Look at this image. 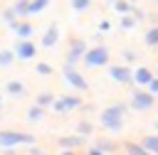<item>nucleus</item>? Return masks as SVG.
Listing matches in <instances>:
<instances>
[{
  "label": "nucleus",
  "instance_id": "nucleus-1",
  "mask_svg": "<svg viewBox=\"0 0 158 155\" xmlns=\"http://www.w3.org/2000/svg\"><path fill=\"white\" fill-rule=\"evenodd\" d=\"M131 106H123V103H111L109 108H104L101 111V116H99V121H101V125L104 128H109V130H121L123 128V123H126V111H128Z\"/></svg>",
  "mask_w": 158,
  "mask_h": 155
},
{
  "label": "nucleus",
  "instance_id": "nucleus-2",
  "mask_svg": "<svg viewBox=\"0 0 158 155\" xmlns=\"http://www.w3.org/2000/svg\"><path fill=\"white\" fill-rule=\"evenodd\" d=\"M17 145H35V135L22 130H0V148H17Z\"/></svg>",
  "mask_w": 158,
  "mask_h": 155
},
{
  "label": "nucleus",
  "instance_id": "nucleus-3",
  "mask_svg": "<svg viewBox=\"0 0 158 155\" xmlns=\"http://www.w3.org/2000/svg\"><path fill=\"white\" fill-rule=\"evenodd\" d=\"M84 64H86L89 69L106 66V64H109V49H106L104 44H96V47L86 49V54H84Z\"/></svg>",
  "mask_w": 158,
  "mask_h": 155
},
{
  "label": "nucleus",
  "instance_id": "nucleus-4",
  "mask_svg": "<svg viewBox=\"0 0 158 155\" xmlns=\"http://www.w3.org/2000/svg\"><path fill=\"white\" fill-rule=\"evenodd\" d=\"M153 98H156V93H151L148 89H131V103L128 106L133 111H151Z\"/></svg>",
  "mask_w": 158,
  "mask_h": 155
},
{
  "label": "nucleus",
  "instance_id": "nucleus-5",
  "mask_svg": "<svg viewBox=\"0 0 158 155\" xmlns=\"http://www.w3.org/2000/svg\"><path fill=\"white\" fill-rule=\"evenodd\" d=\"M62 76L67 79L69 86H74V89H79V91H86V89H89L86 79H84V76L79 74V69H77V64H69V62H67V64L62 66Z\"/></svg>",
  "mask_w": 158,
  "mask_h": 155
},
{
  "label": "nucleus",
  "instance_id": "nucleus-6",
  "mask_svg": "<svg viewBox=\"0 0 158 155\" xmlns=\"http://www.w3.org/2000/svg\"><path fill=\"white\" fill-rule=\"evenodd\" d=\"M109 76H111L114 81L123 84V86L133 84V69L126 66V64H114V66H109Z\"/></svg>",
  "mask_w": 158,
  "mask_h": 155
},
{
  "label": "nucleus",
  "instance_id": "nucleus-7",
  "mask_svg": "<svg viewBox=\"0 0 158 155\" xmlns=\"http://www.w3.org/2000/svg\"><path fill=\"white\" fill-rule=\"evenodd\" d=\"M86 42L84 39H72V44H69V52H67V62L69 64H79V62H84V54H86Z\"/></svg>",
  "mask_w": 158,
  "mask_h": 155
},
{
  "label": "nucleus",
  "instance_id": "nucleus-8",
  "mask_svg": "<svg viewBox=\"0 0 158 155\" xmlns=\"http://www.w3.org/2000/svg\"><path fill=\"white\" fill-rule=\"evenodd\" d=\"M72 108H81L79 96H57L54 103H52V111H57V113H67Z\"/></svg>",
  "mask_w": 158,
  "mask_h": 155
},
{
  "label": "nucleus",
  "instance_id": "nucleus-9",
  "mask_svg": "<svg viewBox=\"0 0 158 155\" xmlns=\"http://www.w3.org/2000/svg\"><path fill=\"white\" fill-rule=\"evenodd\" d=\"M57 42H59V25H57V22H52V25L44 30V34H42V42H40V44H42L44 49H52Z\"/></svg>",
  "mask_w": 158,
  "mask_h": 155
},
{
  "label": "nucleus",
  "instance_id": "nucleus-10",
  "mask_svg": "<svg viewBox=\"0 0 158 155\" xmlns=\"http://www.w3.org/2000/svg\"><path fill=\"white\" fill-rule=\"evenodd\" d=\"M15 54H17V59H32L35 54H37V47L30 42V39H20L17 44H15Z\"/></svg>",
  "mask_w": 158,
  "mask_h": 155
},
{
  "label": "nucleus",
  "instance_id": "nucleus-11",
  "mask_svg": "<svg viewBox=\"0 0 158 155\" xmlns=\"http://www.w3.org/2000/svg\"><path fill=\"white\" fill-rule=\"evenodd\" d=\"M10 30L15 32V37H17V39H30L35 27H32L30 22H22V20H17V22H12V25H10Z\"/></svg>",
  "mask_w": 158,
  "mask_h": 155
},
{
  "label": "nucleus",
  "instance_id": "nucleus-12",
  "mask_svg": "<svg viewBox=\"0 0 158 155\" xmlns=\"http://www.w3.org/2000/svg\"><path fill=\"white\" fill-rule=\"evenodd\" d=\"M153 76H156V74H153L148 66H138V69H133V84H136V86H148Z\"/></svg>",
  "mask_w": 158,
  "mask_h": 155
},
{
  "label": "nucleus",
  "instance_id": "nucleus-13",
  "mask_svg": "<svg viewBox=\"0 0 158 155\" xmlns=\"http://www.w3.org/2000/svg\"><path fill=\"white\" fill-rule=\"evenodd\" d=\"M84 138L86 135H64V138H59V148H72V150H77V148H81L84 145Z\"/></svg>",
  "mask_w": 158,
  "mask_h": 155
},
{
  "label": "nucleus",
  "instance_id": "nucleus-14",
  "mask_svg": "<svg viewBox=\"0 0 158 155\" xmlns=\"http://www.w3.org/2000/svg\"><path fill=\"white\" fill-rule=\"evenodd\" d=\"M123 148H126V153H128V155H153L143 143H141V145H138V143H126Z\"/></svg>",
  "mask_w": 158,
  "mask_h": 155
},
{
  "label": "nucleus",
  "instance_id": "nucleus-15",
  "mask_svg": "<svg viewBox=\"0 0 158 155\" xmlns=\"http://www.w3.org/2000/svg\"><path fill=\"white\" fill-rule=\"evenodd\" d=\"M7 93L10 96H25V84L22 81H17V79H12V81H7Z\"/></svg>",
  "mask_w": 158,
  "mask_h": 155
},
{
  "label": "nucleus",
  "instance_id": "nucleus-16",
  "mask_svg": "<svg viewBox=\"0 0 158 155\" xmlns=\"http://www.w3.org/2000/svg\"><path fill=\"white\" fill-rule=\"evenodd\" d=\"M143 39H146V44H148V47H158V25H151V27L146 30Z\"/></svg>",
  "mask_w": 158,
  "mask_h": 155
},
{
  "label": "nucleus",
  "instance_id": "nucleus-17",
  "mask_svg": "<svg viewBox=\"0 0 158 155\" xmlns=\"http://www.w3.org/2000/svg\"><path fill=\"white\" fill-rule=\"evenodd\" d=\"M42 116H44V106H40V103H35V106H30V108H27V118H30L32 123H37V121H42Z\"/></svg>",
  "mask_w": 158,
  "mask_h": 155
},
{
  "label": "nucleus",
  "instance_id": "nucleus-18",
  "mask_svg": "<svg viewBox=\"0 0 158 155\" xmlns=\"http://www.w3.org/2000/svg\"><path fill=\"white\" fill-rule=\"evenodd\" d=\"M12 10L17 12V17H27L30 15V0H15L12 2Z\"/></svg>",
  "mask_w": 158,
  "mask_h": 155
},
{
  "label": "nucleus",
  "instance_id": "nucleus-19",
  "mask_svg": "<svg viewBox=\"0 0 158 155\" xmlns=\"http://www.w3.org/2000/svg\"><path fill=\"white\" fill-rule=\"evenodd\" d=\"M133 10V2L131 0H114V12H118V15H128Z\"/></svg>",
  "mask_w": 158,
  "mask_h": 155
},
{
  "label": "nucleus",
  "instance_id": "nucleus-20",
  "mask_svg": "<svg viewBox=\"0 0 158 155\" xmlns=\"http://www.w3.org/2000/svg\"><path fill=\"white\" fill-rule=\"evenodd\" d=\"M15 59H17L15 49H0V66H10Z\"/></svg>",
  "mask_w": 158,
  "mask_h": 155
},
{
  "label": "nucleus",
  "instance_id": "nucleus-21",
  "mask_svg": "<svg viewBox=\"0 0 158 155\" xmlns=\"http://www.w3.org/2000/svg\"><path fill=\"white\" fill-rule=\"evenodd\" d=\"M54 98H57V96H54L52 91H42V93H37V98H35V101H37L40 106H44V108H47V106H52V103H54Z\"/></svg>",
  "mask_w": 158,
  "mask_h": 155
},
{
  "label": "nucleus",
  "instance_id": "nucleus-22",
  "mask_svg": "<svg viewBox=\"0 0 158 155\" xmlns=\"http://www.w3.org/2000/svg\"><path fill=\"white\" fill-rule=\"evenodd\" d=\"M47 5H49V0H30V15H40V12H44Z\"/></svg>",
  "mask_w": 158,
  "mask_h": 155
},
{
  "label": "nucleus",
  "instance_id": "nucleus-23",
  "mask_svg": "<svg viewBox=\"0 0 158 155\" xmlns=\"http://www.w3.org/2000/svg\"><path fill=\"white\" fill-rule=\"evenodd\" d=\"M143 145H146L153 155H158V133H156V135H146V138H143Z\"/></svg>",
  "mask_w": 158,
  "mask_h": 155
},
{
  "label": "nucleus",
  "instance_id": "nucleus-24",
  "mask_svg": "<svg viewBox=\"0 0 158 155\" xmlns=\"http://www.w3.org/2000/svg\"><path fill=\"white\" fill-rule=\"evenodd\" d=\"M69 5H72V10H77V12H86V10L91 7V0H69Z\"/></svg>",
  "mask_w": 158,
  "mask_h": 155
},
{
  "label": "nucleus",
  "instance_id": "nucleus-25",
  "mask_svg": "<svg viewBox=\"0 0 158 155\" xmlns=\"http://www.w3.org/2000/svg\"><path fill=\"white\" fill-rule=\"evenodd\" d=\"M138 25V20L128 12V15H121V30H131V27H136Z\"/></svg>",
  "mask_w": 158,
  "mask_h": 155
},
{
  "label": "nucleus",
  "instance_id": "nucleus-26",
  "mask_svg": "<svg viewBox=\"0 0 158 155\" xmlns=\"http://www.w3.org/2000/svg\"><path fill=\"white\" fill-rule=\"evenodd\" d=\"M20 17H17V12L12 10V7H7L5 12H2V22H7V25H12V22H17Z\"/></svg>",
  "mask_w": 158,
  "mask_h": 155
},
{
  "label": "nucleus",
  "instance_id": "nucleus-27",
  "mask_svg": "<svg viewBox=\"0 0 158 155\" xmlns=\"http://www.w3.org/2000/svg\"><path fill=\"white\" fill-rule=\"evenodd\" d=\"M35 71H37V74H40V76H49V74H52V71H54V69H52V66H49V64H47V62H40V64H37V66H35Z\"/></svg>",
  "mask_w": 158,
  "mask_h": 155
},
{
  "label": "nucleus",
  "instance_id": "nucleus-28",
  "mask_svg": "<svg viewBox=\"0 0 158 155\" xmlns=\"http://www.w3.org/2000/svg\"><path fill=\"white\" fill-rule=\"evenodd\" d=\"M77 133H79V135H91V133H94V128H91V123H89V121H81V123L77 125Z\"/></svg>",
  "mask_w": 158,
  "mask_h": 155
},
{
  "label": "nucleus",
  "instance_id": "nucleus-29",
  "mask_svg": "<svg viewBox=\"0 0 158 155\" xmlns=\"http://www.w3.org/2000/svg\"><path fill=\"white\" fill-rule=\"evenodd\" d=\"M96 145H99V148H101V150H104V153H114V150H116V145H114V143H111V140H99V143H96Z\"/></svg>",
  "mask_w": 158,
  "mask_h": 155
},
{
  "label": "nucleus",
  "instance_id": "nucleus-30",
  "mask_svg": "<svg viewBox=\"0 0 158 155\" xmlns=\"http://www.w3.org/2000/svg\"><path fill=\"white\" fill-rule=\"evenodd\" d=\"M131 15H133V17H136V20H138V22H143V20H146V17H148V15H146V12H143V10H141V7H136V5H133V10H131Z\"/></svg>",
  "mask_w": 158,
  "mask_h": 155
},
{
  "label": "nucleus",
  "instance_id": "nucleus-31",
  "mask_svg": "<svg viewBox=\"0 0 158 155\" xmlns=\"http://www.w3.org/2000/svg\"><path fill=\"white\" fill-rule=\"evenodd\" d=\"M146 89H148L151 93H156V96H158V76H153V79H151V84H148Z\"/></svg>",
  "mask_w": 158,
  "mask_h": 155
},
{
  "label": "nucleus",
  "instance_id": "nucleus-32",
  "mask_svg": "<svg viewBox=\"0 0 158 155\" xmlns=\"http://www.w3.org/2000/svg\"><path fill=\"white\" fill-rule=\"evenodd\" d=\"M84 155H106V153H104L99 145H94V148H86V153H84Z\"/></svg>",
  "mask_w": 158,
  "mask_h": 155
},
{
  "label": "nucleus",
  "instance_id": "nucleus-33",
  "mask_svg": "<svg viewBox=\"0 0 158 155\" xmlns=\"http://www.w3.org/2000/svg\"><path fill=\"white\" fill-rule=\"evenodd\" d=\"M123 59H126V62H136V52H133V49H126V52H123Z\"/></svg>",
  "mask_w": 158,
  "mask_h": 155
},
{
  "label": "nucleus",
  "instance_id": "nucleus-34",
  "mask_svg": "<svg viewBox=\"0 0 158 155\" xmlns=\"http://www.w3.org/2000/svg\"><path fill=\"white\" fill-rule=\"evenodd\" d=\"M99 30H101V32H109V30H111V22H109V20H101V22H99Z\"/></svg>",
  "mask_w": 158,
  "mask_h": 155
},
{
  "label": "nucleus",
  "instance_id": "nucleus-35",
  "mask_svg": "<svg viewBox=\"0 0 158 155\" xmlns=\"http://www.w3.org/2000/svg\"><path fill=\"white\" fill-rule=\"evenodd\" d=\"M94 39H96V44H104V32H101V30H99V32H96V34H94Z\"/></svg>",
  "mask_w": 158,
  "mask_h": 155
},
{
  "label": "nucleus",
  "instance_id": "nucleus-36",
  "mask_svg": "<svg viewBox=\"0 0 158 155\" xmlns=\"http://www.w3.org/2000/svg\"><path fill=\"white\" fill-rule=\"evenodd\" d=\"M30 155H47V153L40 150V148H30Z\"/></svg>",
  "mask_w": 158,
  "mask_h": 155
},
{
  "label": "nucleus",
  "instance_id": "nucleus-37",
  "mask_svg": "<svg viewBox=\"0 0 158 155\" xmlns=\"http://www.w3.org/2000/svg\"><path fill=\"white\" fill-rule=\"evenodd\" d=\"M59 155H77V153H74L72 148H62V153H59Z\"/></svg>",
  "mask_w": 158,
  "mask_h": 155
},
{
  "label": "nucleus",
  "instance_id": "nucleus-38",
  "mask_svg": "<svg viewBox=\"0 0 158 155\" xmlns=\"http://www.w3.org/2000/svg\"><path fill=\"white\" fill-rule=\"evenodd\" d=\"M153 128H156V133H158V121H156V125H153Z\"/></svg>",
  "mask_w": 158,
  "mask_h": 155
},
{
  "label": "nucleus",
  "instance_id": "nucleus-39",
  "mask_svg": "<svg viewBox=\"0 0 158 155\" xmlns=\"http://www.w3.org/2000/svg\"><path fill=\"white\" fill-rule=\"evenodd\" d=\"M131 2H133V5H136V2H138V0H131Z\"/></svg>",
  "mask_w": 158,
  "mask_h": 155
},
{
  "label": "nucleus",
  "instance_id": "nucleus-40",
  "mask_svg": "<svg viewBox=\"0 0 158 155\" xmlns=\"http://www.w3.org/2000/svg\"><path fill=\"white\" fill-rule=\"evenodd\" d=\"M156 76H158V69H156Z\"/></svg>",
  "mask_w": 158,
  "mask_h": 155
},
{
  "label": "nucleus",
  "instance_id": "nucleus-41",
  "mask_svg": "<svg viewBox=\"0 0 158 155\" xmlns=\"http://www.w3.org/2000/svg\"><path fill=\"white\" fill-rule=\"evenodd\" d=\"M109 2H114V0H109Z\"/></svg>",
  "mask_w": 158,
  "mask_h": 155
},
{
  "label": "nucleus",
  "instance_id": "nucleus-42",
  "mask_svg": "<svg viewBox=\"0 0 158 155\" xmlns=\"http://www.w3.org/2000/svg\"><path fill=\"white\" fill-rule=\"evenodd\" d=\"M156 2H158V0H156Z\"/></svg>",
  "mask_w": 158,
  "mask_h": 155
}]
</instances>
